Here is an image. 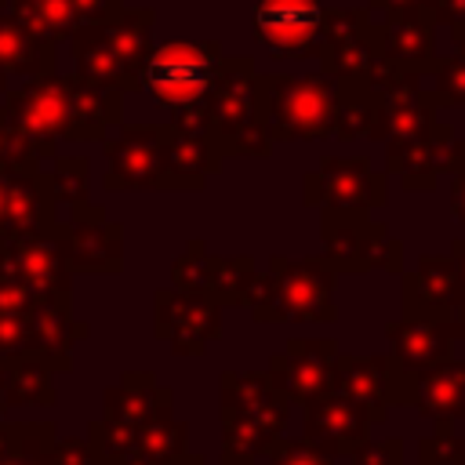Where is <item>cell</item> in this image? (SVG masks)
<instances>
[{"label":"cell","mask_w":465,"mask_h":465,"mask_svg":"<svg viewBox=\"0 0 465 465\" xmlns=\"http://www.w3.org/2000/svg\"><path fill=\"white\" fill-rule=\"evenodd\" d=\"M40 298L25 287V283H18L15 276H7V272H0V312H11V316H25L33 305H36Z\"/></svg>","instance_id":"42"},{"label":"cell","mask_w":465,"mask_h":465,"mask_svg":"<svg viewBox=\"0 0 465 465\" xmlns=\"http://www.w3.org/2000/svg\"><path fill=\"white\" fill-rule=\"evenodd\" d=\"M25 352H33L29 320L0 312V360H15V356H25Z\"/></svg>","instance_id":"40"},{"label":"cell","mask_w":465,"mask_h":465,"mask_svg":"<svg viewBox=\"0 0 465 465\" xmlns=\"http://www.w3.org/2000/svg\"><path fill=\"white\" fill-rule=\"evenodd\" d=\"M323 232V262L341 272H403V240H396L381 222L371 218V211H345V207H323L320 218Z\"/></svg>","instance_id":"9"},{"label":"cell","mask_w":465,"mask_h":465,"mask_svg":"<svg viewBox=\"0 0 465 465\" xmlns=\"http://www.w3.org/2000/svg\"><path fill=\"white\" fill-rule=\"evenodd\" d=\"M222 156L214 153L207 134H189L167 124L163 134V178L160 189H203L207 178L218 171Z\"/></svg>","instance_id":"27"},{"label":"cell","mask_w":465,"mask_h":465,"mask_svg":"<svg viewBox=\"0 0 465 465\" xmlns=\"http://www.w3.org/2000/svg\"><path fill=\"white\" fill-rule=\"evenodd\" d=\"M222 458L218 465H258L262 454L283 436L291 400L276 389L269 371H222Z\"/></svg>","instance_id":"3"},{"label":"cell","mask_w":465,"mask_h":465,"mask_svg":"<svg viewBox=\"0 0 465 465\" xmlns=\"http://www.w3.org/2000/svg\"><path fill=\"white\" fill-rule=\"evenodd\" d=\"M47 182H51V200H54L58 222H69V218H80L91 211V203H87L91 160L87 156H54Z\"/></svg>","instance_id":"33"},{"label":"cell","mask_w":465,"mask_h":465,"mask_svg":"<svg viewBox=\"0 0 465 465\" xmlns=\"http://www.w3.org/2000/svg\"><path fill=\"white\" fill-rule=\"evenodd\" d=\"M392 403H407L429 421L465 418V360L450 356L414 374H392Z\"/></svg>","instance_id":"21"},{"label":"cell","mask_w":465,"mask_h":465,"mask_svg":"<svg viewBox=\"0 0 465 465\" xmlns=\"http://www.w3.org/2000/svg\"><path fill=\"white\" fill-rule=\"evenodd\" d=\"M432 22L436 25H447V29H458L465 25V0H432Z\"/></svg>","instance_id":"44"},{"label":"cell","mask_w":465,"mask_h":465,"mask_svg":"<svg viewBox=\"0 0 465 465\" xmlns=\"http://www.w3.org/2000/svg\"><path fill=\"white\" fill-rule=\"evenodd\" d=\"M51 421H0V465H51Z\"/></svg>","instance_id":"34"},{"label":"cell","mask_w":465,"mask_h":465,"mask_svg":"<svg viewBox=\"0 0 465 465\" xmlns=\"http://www.w3.org/2000/svg\"><path fill=\"white\" fill-rule=\"evenodd\" d=\"M341 396L356 400L371 421H385L392 407V363L389 356H349L338 352L334 360V385Z\"/></svg>","instance_id":"26"},{"label":"cell","mask_w":465,"mask_h":465,"mask_svg":"<svg viewBox=\"0 0 465 465\" xmlns=\"http://www.w3.org/2000/svg\"><path fill=\"white\" fill-rule=\"evenodd\" d=\"M203 280H207V243L203 240H189V247L171 265V287L203 294Z\"/></svg>","instance_id":"37"},{"label":"cell","mask_w":465,"mask_h":465,"mask_svg":"<svg viewBox=\"0 0 465 465\" xmlns=\"http://www.w3.org/2000/svg\"><path fill=\"white\" fill-rule=\"evenodd\" d=\"M25 320H29V338H33V352H40L51 367H54V374L58 371H69V352H73V345L80 341V338H87V323H80V320H73V312H69V305H54V302H36L29 312H25Z\"/></svg>","instance_id":"29"},{"label":"cell","mask_w":465,"mask_h":465,"mask_svg":"<svg viewBox=\"0 0 465 465\" xmlns=\"http://www.w3.org/2000/svg\"><path fill=\"white\" fill-rule=\"evenodd\" d=\"M418 465H465V436L450 421H436V432L418 440Z\"/></svg>","instance_id":"36"},{"label":"cell","mask_w":465,"mask_h":465,"mask_svg":"<svg viewBox=\"0 0 465 465\" xmlns=\"http://www.w3.org/2000/svg\"><path fill=\"white\" fill-rule=\"evenodd\" d=\"M171 465H207V458H203V454H189V450H185V454H182L178 461H171Z\"/></svg>","instance_id":"49"},{"label":"cell","mask_w":465,"mask_h":465,"mask_svg":"<svg viewBox=\"0 0 465 465\" xmlns=\"http://www.w3.org/2000/svg\"><path fill=\"white\" fill-rule=\"evenodd\" d=\"M69 272H120L124 265V225L105 214V207H91L80 218L58 222L51 232Z\"/></svg>","instance_id":"17"},{"label":"cell","mask_w":465,"mask_h":465,"mask_svg":"<svg viewBox=\"0 0 465 465\" xmlns=\"http://www.w3.org/2000/svg\"><path fill=\"white\" fill-rule=\"evenodd\" d=\"M211 109V145L225 156H269L272 138L258 113V69L254 58L236 54L222 62V73L214 80V91L207 98Z\"/></svg>","instance_id":"6"},{"label":"cell","mask_w":465,"mask_h":465,"mask_svg":"<svg viewBox=\"0 0 465 465\" xmlns=\"http://www.w3.org/2000/svg\"><path fill=\"white\" fill-rule=\"evenodd\" d=\"M156 338L171 345L174 356H203L211 341L222 338V305L196 291L163 287L153 298Z\"/></svg>","instance_id":"13"},{"label":"cell","mask_w":465,"mask_h":465,"mask_svg":"<svg viewBox=\"0 0 465 465\" xmlns=\"http://www.w3.org/2000/svg\"><path fill=\"white\" fill-rule=\"evenodd\" d=\"M447 327H450L454 341H465V294L450 305V312H447Z\"/></svg>","instance_id":"47"},{"label":"cell","mask_w":465,"mask_h":465,"mask_svg":"<svg viewBox=\"0 0 465 465\" xmlns=\"http://www.w3.org/2000/svg\"><path fill=\"white\" fill-rule=\"evenodd\" d=\"M222 44L218 40H167L156 44L145 58L142 69V91H149V98L156 105L182 109V105H196L207 102L214 91V80L222 73Z\"/></svg>","instance_id":"8"},{"label":"cell","mask_w":465,"mask_h":465,"mask_svg":"<svg viewBox=\"0 0 465 465\" xmlns=\"http://www.w3.org/2000/svg\"><path fill=\"white\" fill-rule=\"evenodd\" d=\"M352 465H403V440L389 436V440H367L356 454Z\"/></svg>","instance_id":"41"},{"label":"cell","mask_w":465,"mask_h":465,"mask_svg":"<svg viewBox=\"0 0 465 465\" xmlns=\"http://www.w3.org/2000/svg\"><path fill=\"white\" fill-rule=\"evenodd\" d=\"M7 87H11V76H7V73H0V94H4Z\"/></svg>","instance_id":"51"},{"label":"cell","mask_w":465,"mask_h":465,"mask_svg":"<svg viewBox=\"0 0 465 465\" xmlns=\"http://www.w3.org/2000/svg\"><path fill=\"white\" fill-rule=\"evenodd\" d=\"M371 414L341 396L338 389H331L323 400H316L312 407H305V440L316 443L323 454L338 458V454H356L367 440H371Z\"/></svg>","instance_id":"22"},{"label":"cell","mask_w":465,"mask_h":465,"mask_svg":"<svg viewBox=\"0 0 465 465\" xmlns=\"http://www.w3.org/2000/svg\"><path fill=\"white\" fill-rule=\"evenodd\" d=\"M167 124H116L102 138L105 189H160Z\"/></svg>","instance_id":"11"},{"label":"cell","mask_w":465,"mask_h":465,"mask_svg":"<svg viewBox=\"0 0 465 465\" xmlns=\"http://www.w3.org/2000/svg\"><path fill=\"white\" fill-rule=\"evenodd\" d=\"M378 102H381V91L371 87V84H338V94H334V134L341 142L371 138L374 124H378Z\"/></svg>","instance_id":"32"},{"label":"cell","mask_w":465,"mask_h":465,"mask_svg":"<svg viewBox=\"0 0 465 465\" xmlns=\"http://www.w3.org/2000/svg\"><path fill=\"white\" fill-rule=\"evenodd\" d=\"M54 54H58L54 40L33 33L11 11L0 7V73L25 76V80L47 76V73H54Z\"/></svg>","instance_id":"28"},{"label":"cell","mask_w":465,"mask_h":465,"mask_svg":"<svg viewBox=\"0 0 465 465\" xmlns=\"http://www.w3.org/2000/svg\"><path fill=\"white\" fill-rule=\"evenodd\" d=\"M153 25H156L153 7H120L116 15L94 25H80L69 36L73 76L120 94L142 91V69L149 51L156 47Z\"/></svg>","instance_id":"2"},{"label":"cell","mask_w":465,"mask_h":465,"mask_svg":"<svg viewBox=\"0 0 465 465\" xmlns=\"http://www.w3.org/2000/svg\"><path fill=\"white\" fill-rule=\"evenodd\" d=\"M450 262H454V272H458V283H461V294H465V236H458L450 243Z\"/></svg>","instance_id":"48"},{"label":"cell","mask_w":465,"mask_h":465,"mask_svg":"<svg viewBox=\"0 0 465 465\" xmlns=\"http://www.w3.org/2000/svg\"><path fill=\"white\" fill-rule=\"evenodd\" d=\"M120 7H124V0H22V4H7L4 11H11L33 33L62 44L80 25H94L109 15H116Z\"/></svg>","instance_id":"24"},{"label":"cell","mask_w":465,"mask_h":465,"mask_svg":"<svg viewBox=\"0 0 465 465\" xmlns=\"http://www.w3.org/2000/svg\"><path fill=\"white\" fill-rule=\"evenodd\" d=\"M338 272L323 258H269L251 276L243 309L258 323H331Z\"/></svg>","instance_id":"4"},{"label":"cell","mask_w":465,"mask_h":465,"mask_svg":"<svg viewBox=\"0 0 465 465\" xmlns=\"http://www.w3.org/2000/svg\"><path fill=\"white\" fill-rule=\"evenodd\" d=\"M4 4H7V0H0V7H4Z\"/></svg>","instance_id":"54"},{"label":"cell","mask_w":465,"mask_h":465,"mask_svg":"<svg viewBox=\"0 0 465 465\" xmlns=\"http://www.w3.org/2000/svg\"><path fill=\"white\" fill-rule=\"evenodd\" d=\"M167 403H174V392L160 385L153 371H124L120 381L105 389L102 418L91 421V432H87L94 465H124L145 421Z\"/></svg>","instance_id":"7"},{"label":"cell","mask_w":465,"mask_h":465,"mask_svg":"<svg viewBox=\"0 0 465 465\" xmlns=\"http://www.w3.org/2000/svg\"><path fill=\"white\" fill-rule=\"evenodd\" d=\"M461 156H465V142H458L454 138V127L443 124V120H432L421 134H414L407 142L385 145L389 174H396L400 185L411 189V193L436 189L440 174H447Z\"/></svg>","instance_id":"19"},{"label":"cell","mask_w":465,"mask_h":465,"mask_svg":"<svg viewBox=\"0 0 465 465\" xmlns=\"http://www.w3.org/2000/svg\"><path fill=\"white\" fill-rule=\"evenodd\" d=\"M432 7V0H371L367 11H385V15H400V11H421Z\"/></svg>","instance_id":"46"},{"label":"cell","mask_w":465,"mask_h":465,"mask_svg":"<svg viewBox=\"0 0 465 465\" xmlns=\"http://www.w3.org/2000/svg\"><path fill=\"white\" fill-rule=\"evenodd\" d=\"M371 87L381 91L378 102V124L371 142H407L414 134H421L432 120H440V98L432 87H421V76H407V73H392L385 65H378Z\"/></svg>","instance_id":"12"},{"label":"cell","mask_w":465,"mask_h":465,"mask_svg":"<svg viewBox=\"0 0 465 465\" xmlns=\"http://www.w3.org/2000/svg\"><path fill=\"white\" fill-rule=\"evenodd\" d=\"M7 4H22V0H7ZM7 4H4V7H7Z\"/></svg>","instance_id":"53"},{"label":"cell","mask_w":465,"mask_h":465,"mask_svg":"<svg viewBox=\"0 0 465 465\" xmlns=\"http://www.w3.org/2000/svg\"><path fill=\"white\" fill-rule=\"evenodd\" d=\"M0 400L4 407H54V367L40 352L0 360Z\"/></svg>","instance_id":"30"},{"label":"cell","mask_w":465,"mask_h":465,"mask_svg":"<svg viewBox=\"0 0 465 465\" xmlns=\"http://www.w3.org/2000/svg\"><path fill=\"white\" fill-rule=\"evenodd\" d=\"M323 11L320 0H254L251 33L280 58H316Z\"/></svg>","instance_id":"14"},{"label":"cell","mask_w":465,"mask_h":465,"mask_svg":"<svg viewBox=\"0 0 465 465\" xmlns=\"http://www.w3.org/2000/svg\"><path fill=\"white\" fill-rule=\"evenodd\" d=\"M389 338V363L392 374H414L440 360H450L454 334L447 320H425V316H400L385 327Z\"/></svg>","instance_id":"23"},{"label":"cell","mask_w":465,"mask_h":465,"mask_svg":"<svg viewBox=\"0 0 465 465\" xmlns=\"http://www.w3.org/2000/svg\"><path fill=\"white\" fill-rule=\"evenodd\" d=\"M338 80L327 73H258V113L272 145L334 134Z\"/></svg>","instance_id":"5"},{"label":"cell","mask_w":465,"mask_h":465,"mask_svg":"<svg viewBox=\"0 0 465 465\" xmlns=\"http://www.w3.org/2000/svg\"><path fill=\"white\" fill-rule=\"evenodd\" d=\"M447 174H450V211L465 222V156H461Z\"/></svg>","instance_id":"45"},{"label":"cell","mask_w":465,"mask_h":465,"mask_svg":"<svg viewBox=\"0 0 465 465\" xmlns=\"http://www.w3.org/2000/svg\"><path fill=\"white\" fill-rule=\"evenodd\" d=\"M458 298H461V283L450 254H421L418 265L403 272V316L447 320Z\"/></svg>","instance_id":"25"},{"label":"cell","mask_w":465,"mask_h":465,"mask_svg":"<svg viewBox=\"0 0 465 465\" xmlns=\"http://www.w3.org/2000/svg\"><path fill=\"white\" fill-rule=\"evenodd\" d=\"M432 91L440 105H465V47H458L454 58H440L432 69Z\"/></svg>","instance_id":"38"},{"label":"cell","mask_w":465,"mask_h":465,"mask_svg":"<svg viewBox=\"0 0 465 465\" xmlns=\"http://www.w3.org/2000/svg\"><path fill=\"white\" fill-rule=\"evenodd\" d=\"M338 352L341 349L334 338H291L283 352H272L269 378L291 400V407L305 411L331 392Z\"/></svg>","instance_id":"16"},{"label":"cell","mask_w":465,"mask_h":465,"mask_svg":"<svg viewBox=\"0 0 465 465\" xmlns=\"http://www.w3.org/2000/svg\"><path fill=\"white\" fill-rule=\"evenodd\" d=\"M0 105L40 163L54 160L62 142H102L116 124H124V94L94 87L73 73H47L22 87H7Z\"/></svg>","instance_id":"1"},{"label":"cell","mask_w":465,"mask_h":465,"mask_svg":"<svg viewBox=\"0 0 465 465\" xmlns=\"http://www.w3.org/2000/svg\"><path fill=\"white\" fill-rule=\"evenodd\" d=\"M302 196L312 207L374 211L385 203V174L371 167L367 156H323L302 182Z\"/></svg>","instance_id":"15"},{"label":"cell","mask_w":465,"mask_h":465,"mask_svg":"<svg viewBox=\"0 0 465 465\" xmlns=\"http://www.w3.org/2000/svg\"><path fill=\"white\" fill-rule=\"evenodd\" d=\"M254 272H258V269H254V258H251V254H229V258L207 254L203 294L214 298L222 309H225V305H243Z\"/></svg>","instance_id":"35"},{"label":"cell","mask_w":465,"mask_h":465,"mask_svg":"<svg viewBox=\"0 0 465 465\" xmlns=\"http://www.w3.org/2000/svg\"><path fill=\"white\" fill-rule=\"evenodd\" d=\"M185 443H189V429L185 421L174 418V403H167L145 421L124 465H171L185 454Z\"/></svg>","instance_id":"31"},{"label":"cell","mask_w":465,"mask_h":465,"mask_svg":"<svg viewBox=\"0 0 465 465\" xmlns=\"http://www.w3.org/2000/svg\"><path fill=\"white\" fill-rule=\"evenodd\" d=\"M269 465H334V458L323 454L305 436H298V440H276L269 447Z\"/></svg>","instance_id":"39"},{"label":"cell","mask_w":465,"mask_h":465,"mask_svg":"<svg viewBox=\"0 0 465 465\" xmlns=\"http://www.w3.org/2000/svg\"><path fill=\"white\" fill-rule=\"evenodd\" d=\"M371 44L374 54L385 69L392 73H407V76H432V69L440 65L436 54V22L432 11H400V15H385V22L371 25Z\"/></svg>","instance_id":"18"},{"label":"cell","mask_w":465,"mask_h":465,"mask_svg":"<svg viewBox=\"0 0 465 465\" xmlns=\"http://www.w3.org/2000/svg\"><path fill=\"white\" fill-rule=\"evenodd\" d=\"M450 40H454V47H465V25L450 29Z\"/></svg>","instance_id":"50"},{"label":"cell","mask_w":465,"mask_h":465,"mask_svg":"<svg viewBox=\"0 0 465 465\" xmlns=\"http://www.w3.org/2000/svg\"><path fill=\"white\" fill-rule=\"evenodd\" d=\"M4 411H7V407H4V400H0V418H4Z\"/></svg>","instance_id":"52"},{"label":"cell","mask_w":465,"mask_h":465,"mask_svg":"<svg viewBox=\"0 0 465 465\" xmlns=\"http://www.w3.org/2000/svg\"><path fill=\"white\" fill-rule=\"evenodd\" d=\"M0 272L25 283L40 302H54V305L73 302V272L65 269L51 236L0 240Z\"/></svg>","instance_id":"20"},{"label":"cell","mask_w":465,"mask_h":465,"mask_svg":"<svg viewBox=\"0 0 465 465\" xmlns=\"http://www.w3.org/2000/svg\"><path fill=\"white\" fill-rule=\"evenodd\" d=\"M316 58L323 73L338 84H371L381 65L371 44V11L367 7H327Z\"/></svg>","instance_id":"10"},{"label":"cell","mask_w":465,"mask_h":465,"mask_svg":"<svg viewBox=\"0 0 465 465\" xmlns=\"http://www.w3.org/2000/svg\"><path fill=\"white\" fill-rule=\"evenodd\" d=\"M51 465H94L91 458V443L87 440H76V436H65L51 443Z\"/></svg>","instance_id":"43"}]
</instances>
